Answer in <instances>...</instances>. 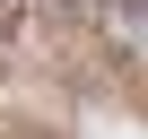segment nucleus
<instances>
[{
    "label": "nucleus",
    "mask_w": 148,
    "mask_h": 139,
    "mask_svg": "<svg viewBox=\"0 0 148 139\" xmlns=\"http://www.w3.org/2000/svg\"><path fill=\"white\" fill-rule=\"evenodd\" d=\"M105 26H113V44H122V52H139V61H148V0H105Z\"/></svg>",
    "instance_id": "f257e3e1"
},
{
    "label": "nucleus",
    "mask_w": 148,
    "mask_h": 139,
    "mask_svg": "<svg viewBox=\"0 0 148 139\" xmlns=\"http://www.w3.org/2000/svg\"><path fill=\"white\" fill-rule=\"evenodd\" d=\"M18 9H26V0H0V35H9V26H18Z\"/></svg>",
    "instance_id": "f03ea898"
}]
</instances>
